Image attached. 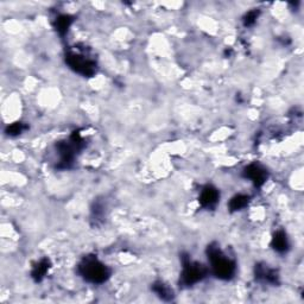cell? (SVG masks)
<instances>
[{"instance_id":"6da1fadb","label":"cell","mask_w":304,"mask_h":304,"mask_svg":"<svg viewBox=\"0 0 304 304\" xmlns=\"http://www.w3.org/2000/svg\"><path fill=\"white\" fill-rule=\"evenodd\" d=\"M79 273L90 283L101 284L109 278L110 270L95 257H86L79 264Z\"/></svg>"},{"instance_id":"7a4b0ae2","label":"cell","mask_w":304,"mask_h":304,"mask_svg":"<svg viewBox=\"0 0 304 304\" xmlns=\"http://www.w3.org/2000/svg\"><path fill=\"white\" fill-rule=\"evenodd\" d=\"M207 252L214 275L220 279H231L235 273V264L226 257L217 246L210 245Z\"/></svg>"},{"instance_id":"3957f363","label":"cell","mask_w":304,"mask_h":304,"mask_svg":"<svg viewBox=\"0 0 304 304\" xmlns=\"http://www.w3.org/2000/svg\"><path fill=\"white\" fill-rule=\"evenodd\" d=\"M67 63L73 70L84 76H92L97 70L95 61L84 53H76V51L69 53L67 55Z\"/></svg>"},{"instance_id":"277c9868","label":"cell","mask_w":304,"mask_h":304,"mask_svg":"<svg viewBox=\"0 0 304 304\" xmlns=\"http://www.w3.org/2000/svg\"><path fill=\"white\" fill-rule=\"evenodd\" d=\"M205 269L201 264L190 262L189 258H183V272H182V282L183 285L186 287H192L198 283V282L202 281L205 277Z\"/></svg>"},{"instance_id":"5b68a950","label":"cell","mask_w":304,"mask_h":304,"mask_svg":"<svg viewBox=\"0 0 304 304\" xmlns=\"http://www.w3.org/2000/svg\"><path fill=\"white\" fill-rule=\"evenodd\" d=\"M219 198L220 194L217 189L211 186H207L202 189L201 195H200V203L204 208H213L216 205Z\"/></svg>"},{"instance_id":"8992f818","label":"cell","mask_w":304,"mask_h":304,"mask_svg":"<svg viewBox=\"0 0 304 304\" xmlns=\"http://www.w3.org/2000/svg\"><path fill=\"white\" fill-rule=\"evenodd\" d=\"M245 177L248 180H251L256 186L260 187L265 183L266 181V171L260 167V165L257 164H251L245 169L244 171Z\"/></svg>"},{"instance_id":"52a82bcc","label":"cell","mask_w":304,"mask_h":304,"mask_svg":"<svg viewBox=\"0 0 304 304\" xmlns=\"http://www.w3.org/2000/svg\"><path fill=\"white\" fill-rule=\"evenodd\" d=\"M256 278L264 283L276 284L278 281V276L275 270L268 268V265L256 266Z\"/></svg>"},{"instance_id":"ba28073f","label":"cell","mask_w":304,"mask_h":304,"mask_svg":"<svg viewBox=\"0 0 304 304\" xmlns=\"http://www.w3.org/2000/svg\"><path fill=\"white\" fill-rule=\"evenodd\" d=\"M272 247L275 251L279 252V253H284L289 248V240L288 236L283 231H279L273 235L272 238Z\"/></svg>"},{"instance_id":"9c48e42d","label":"cell","mask_w":304,"mask_h":304,"mask_svg":"<svg viewBox=\"0 0 304 304\" xmlns=\"http://www.w3.org/2000/svg\"><path fill=\"white\" fill-rule=\"evenodd\" d=\"M153 291H155L156 294H157L158 297H161L162 300L164 301H171L174 299V294L173 291L169 289L167 285L161 283V282H157V283L153 284Z\"/></svg>"},{"instance_id":"30bf717a","label":"cell","mask_w":304,"mask_h":304,"mask_svg":"<svg viewBox=\"0 0 304 304\" xmlns=\"http://www.w3.org/2000/svg\"><path fill=\"white\" fill-rule=\"evenodd\" d=\"M248 201H250V198L247 195H236L229 202V209L232 211L241 210L242 208H245L248 204Z\"/></svg>"},{"instance_id":"8fae6325","label":"cell","mask_w":304,"mask_h":304,"mask_svg":"<svg viewBox=\"0 0 304 304\" xmlns=\"http://www.w3.org/2000/svg\"><path fill=\"white\" fill-rule=\"evenodd\" d=\"M49 269V260L48 259H43L39 262L32 270V277L35 278V281L39 282L42 281V278L44 277L45 273L48 272Z\"/></svg>"},{"instance_id":"7c38bea8","label":"cell","mask_w":304,"mask_h":304,"mask_svg":"<svg viewBox=\"0 0 304 304\" xmlns=\"http://www.w3.org/2000/svg\"><path fill=\"white\" fill-rule=\"evenodd\" d=\"M72 18L69 16H61L56 19V30L61 35H64L67 31H68V27L72 24Z\"/></svg>"},{"instance_id":"4fadbf2b","label":"cell","mask_w":304,"mask_h":304,"mask_svg":"<svg viewBox=\"0 0 304 304\" xmlns=\"http://www.w3.org/2000/svg\"><path fill=\"white\" fill-rule=\"evenodd\" d=\"M24 130H25V126H24V124H21V122H16V124H12L11 126H8L7 130H6V133H7L8 136L13 137L20 134Z\"/></svg>"},{"instance_id":"5bb4252c","label":"cell","mask_w":304,"mask_h":304,"mask_svg":"<svg viewBox=\"0 0 304 304\" xmlns=\"http://www.w3.org/2000/svg\"><path fill=\"white\" fill-rule=\"evenodd\" d=\"M257 18H258V11H250L244 19L245 25L250 26L252 25V24H254V21H256Z\"/></svg>"}]
</instances>
